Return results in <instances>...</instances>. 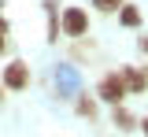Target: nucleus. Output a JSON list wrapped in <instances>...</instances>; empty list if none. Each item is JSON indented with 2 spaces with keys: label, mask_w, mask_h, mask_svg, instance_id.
<instances>
[{
  "label": "nucleus",
  "mask_w": 148,
  "mask_h": 137,
  "mask_svg": "<svg viewBox=\"0 0 148 137\" xmlns=\"http://www.w3.org/2000/svg\"><path fill=\"white\" fill-rule=\"evenodd\" d=\"M4 85H8V89H26V85H30V67H26L22 59H11V63L4 67Z\"/></svg>",
  "instance_id": "7ed1b4c3"
},
{
  "label": "nucleus",
  "mask_w": 148,
  "mask_h": 137,
  "mask_svg": "<svg viewBox=\"0 0 148 137\" xmlns=\"http://www.w3.org/2000/svg\"><path fill=\"white\" fill-rule=\"evenodd\" d=\"M100 100H108V104H122V97H126V85H122V78H119V71H111V74H104V82H100Z\"/></svg>",
  "instance_id": "f257e3e1"
},
{
  "label": "nucleus",
  "mask_w": 148,
  "mask_h": 137,
  "mask_svg": "<svg viewBox=\"0 0 148 137\" xmlns=\"http://www.w3.org/2000/svg\"><path fill=\"white\" fill-rule=\"evenodd\" d=\"M0 37H8V22H4V15H0Z\"/></svg>",
  "instance_id": "1a4fd4ad"
},
{
  "label": "nucleus",
  "mask_w": 148,
  "mask_h": 137,
  "mask_svg": "<svg viewBox=\"0 0 148 137\" xmlns=\"http://www.w3.org/2000/svg\"><path fill=\"white\" fill-rule=\"evenodd\" d=\"M119 78H122V85H126V93H145L148 89V78H145L141 67H122Z\"/></svg>",
  "instance_id": "20e7f679"
},
{
  "label": "nucleus",
  "mask_w": 148,
  "mask_h": 137,
  "mask_svg": "<svg viewBox=\"0 0 148 137\" xmlns=\"http://www.w3.org/2000/svg\"><path fill=\"white\" fill-rule=\"evenodd\" d=\"M133 122H137V119H133L126 108L119 104V108H115V126H119V130H133Z\"/></svg>",
  "instance_id": "423d86ee"
},
{
  "label": "nucleus",
  "mask_w": 148,
  "mask_h": 137,
  "mask_svg": "<svg viewBox=\"0 0 148 137\" xmlns=\"http://www.w3.org/2000/svg\"><path fill=\"white\" fill-rule=\"evenodd\" d=\"M119 22H122V26H130V30H137V26H141V8L122 4V8H119Z\"/></svg>",
  "instance_id": "39448f33"
},
{
  "label": "nucleus",
  "mask_w": 148,
  "mask_h": 137,
  "mask_svg": "<svg viewBox=\"0 0 148 137\" xmlns=\"http://www.w3.org/2000/svg\"><path fill=\"white\" fill-rule=\"evenodd\" d=\"M141 52H145V56H148V37H141Z\"/></svg>",
  "instance_id": "9d476101"
},
{
  "label": "nucleus",
  "mask_w": 148,
  "mask_h": 137,
  "mask_svg": "<svg viewBox=\"0 0 148 137\" xmlns=\"http://www.w3.org/2000/svg\"><path fill=\"white\" fill-rule=\"evenodd\" d=\"M59 26H63V34H67V37H82V34L89 30V15H85L82 8H67Z\"/></svg>",
  "instance_id": "f03ea898"
},
{
  "label": "nucleus",
  "mask_w": 148,
  "mask_h": 137,
  "mask_svg": "<svg viewBox=\"0 0 148 137\" xmlns=\"http://www.w3.org/2000/svg\"><path fill=\"white\" fill-rule=\"evenodd\" d=\"M100 11H119V0H92Z\"/></svg>",
  "instance_id": "6e6552de"
},
{
  "label": "nucleus",
  "mask_w": 148,
  "mask_h": 137,
  "mask_svg": "<svg viewBox=\"0 0 148 137\" xmlns=\"http://www.w3.org/2000/svg\"><path fill=\"white\" fill-rule=\"evenodd\" d=\"M78 115H89L92 119V115H96V104H92L89 97H78Z\"/></svg>",
  "instance_id": "0eeeda50"
},
{
  "label": "nucleus",
  "mask_w": 148,
  "mask_h": 137,
  "mask_svg": "<svg viewBox=\"0 0 148 137\" xmlns=\"http://www.w3.org/2000/svg\"><path fill=\"white\" fill-rule=\"evenodd\" d=\"M4 48H8V41H4V37H0V52H4Z\"/></svg>",
  "instance_id": "f8f14e48"
},
{
  "label": "nucleus",
  "mask_w": 148,
  "mask_h": 137,
  "mask_svg": "<svg viewBox=\"0 0 148 137\" xmlns=\"http://www.w3.org/2000/svg\"><path fill=\"white\" fill-rule=\"evenodd\" d=\"M0 8H4V0H0Z\"/></svg>",
  "instance_id": "4468645a"
},
{
  "label": "nucleus",
  "mask_w": 148,
  "mask_h": 137,
  "mask_svg": "<svg viewBox=\"0 0 148 137\" xmlns=\"http://www.w3.org/2000/svg\"><path fill=\"white\" fill-rule=\"evenodd\" d=\"M145 78H148V67H145Z\"/></svg>",
  "instance_id": "ddd939ff"
},
{
  "label": "nucleus",
  "mask_w": 148,
  "mask_h": 137,
  "mask_svg": "<svg viewBox=\"0 0 148 137\" xmlns=\"http://www.w3.org/2000/svg\"><path fill=\"white\" fill-rule=\"evenodd\" d=\"M141 130H145V137H148V119H141Z\"/></svg>",
  "instance_id": "9b49d317"
}]
</instances>
